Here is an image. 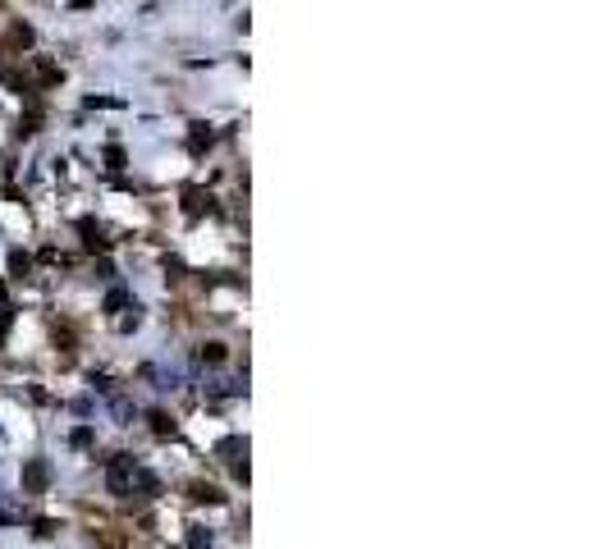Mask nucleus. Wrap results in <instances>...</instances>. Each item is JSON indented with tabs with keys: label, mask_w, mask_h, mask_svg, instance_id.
Segmentation results:
<instances>
[{
	"label": "nucleus",
	"mask_w": 609,
	"mask_h": 549,
	"mask_svg": "<svg viewBox=\"0 0 609 549\" xmlns=\"http://www.w3.org/2000/svg\"><path fill=\"white\" fill-rule=\"evenodd\" d=\"M106 485H110V495H120V499H129V495H156V490H161V481H156L147 467L133 463V458H115V463H110V472H106Z\"/></svg>",
	"instance_id": "nucleus-1"
},
{
	"label": "nucleus",
	"mask_w": 609,
	"mask_h": 549,
	"mask_svg": "<svg viewBox=\"0 0 609 549\" xmlns=\"http://www.w3.org/2000/svg\"><path fill=\"white\" fill-rule=\"evenodd\" d=\"M46 485H51V463H46V458L23 463V495H42Z\"/></svg>",
	"instance_id": "nucleus-2"
},
{
	"label": "nucleus",
	"mask_w": 609,
	"mask_h": 549,
	"mask_svg": "<svg viewBox=\"0 0 609 549\" xmlns=\"http://www.w3.org/2000/svg\"><path fill=\"white\" fill-rule=\"evenodd\" d=\"M220 453L229 458L234 476H239V481H248V440H225V444H220Z\"/></svg>",
	"instance_id": "nucleus-3"
},
{
	"label": "nucleus",
	"mask_w": 609,
	"mask_h": 549,
	"mask_svg": "<svg viewBox=\"0 0 609 549\" xmlns=\"http://www.w3.org/2000/svg\"><path fill=\"white\" fill-rule=\"evenodd\" d=\"M188 549H211V531L207 527H188Z\"/></svg>",
	"instance_id": "nucleus-4"
},
{
	"label": "nucleus",
	"mask_w": 609,
	"mask_h": 549,
	"mask_svg": "<svg viewBox=\"0 0 609 549\" xmlns=\"http://www.w3.org/2000/svg\"><path fill=\"white\" fill-rule=\"evenodd\" d=\"M78 229H83V238H87V248H106V238H101V229L97 225H92V220H83V225H78Z\"/></svg>",
	"instance_id": "nucleus-5"
},
{
	"label": "nucleus",
	"mask_w": 609,
	"mask_h": 549,
	"mask_svg": "<svg viewBox=\"0 0 609 549\" xmlns=\"http://www.w3.org/2000/svg\"><path fill=\"white\" fill-rule=\"evenodd\" d=\"M120 307H129V293H124V289H110V293H106V312H120Z\"/></svg>",
	"instance_id": "nucleus-6"
},
{
	"label": "nucleus",
	"mask_w": 609,
	"mask_h": 549,
	"mask_svg": "<svg viewBox=\"0 0 609 549\" xmlns=\"http://www.w3.org/2000/svg\"><path fill=\"white\" fill-rule=\"evenodd\" d=\"M202 362H225V344H202Z\"/></svg>",
	"instance_id": "nucleus-7"
},
{
	"label": "nucleus",
	"mask_w": 609,
	"mask_h": 549,
	"mask_svg": "<svg viewBox=\"0 0 609 549\" xmlns=\"http://www.w3.org/2000/svg\"><path fill=\"white\" fill-rule=\"evenodd\" d=\"M152 431L156 435H174V421L165 417V412H152Z\"/></svg>",
	"instance_id": "nucleus-8"
},
{
	"label": "nucleus",
	"mask_w": 609,
	"mask_h": 549,
	"mask_svg": "<svg viewBox=\"0 0 609 549\" xmlns=\"http://www.w3.org/2000/svg\"><path fill=\"white\" fill-rule=\"evenodd\" d=\"M193 499L197 504H220V495L211 490V485H193Z\"/></svg>",
	"instance_id": "nucleus-9"
},
{
	"label": "nucleus",
	"mask_w": 609,
	"mask_h": 549,
	"mask_svg": "<svg viewBox=\"0 0 609 549\" xmlns=\"http://www.w3.org/2000/svg\"><path fill=\"white\" fill-rule=\"evenodd\" d=\"M10 270H14V275H28V257H23V252H14V257H10Z\"/></svg>",
	"instance_id": "nucleus-10"
},
{
	"label": "nucleus",
	"mask_w": 609,
	"mask_h": 549,
	"mask_svg": "<svg viewBox=\"0 0 609 549\" xmlns=\"http://www.w3.org/2000/svg\"><path fill=\"white\" fill-rule=\"evenodd\" d=\"M115 417H120V421H129V417H133V408H129V403H124V399H115Z\"/></svg>",
	"instance_id": "nucleus-11"
},
{
	"label": "nucleus",
	"mask_w": 609,
	"mask_h": 549,
	"mask_svg": "<svg viewBox=\"0 0 609 549\" xmlns=\"http://www.w3.org/2000/svg\"><path fill=\"white\" fill-rule=\"evenodd\" d=\"M74 444H78V449H87V444H92V431H87V426H83V431H74Z\"/></svg>",
	"instance_id": "nucleus-12"
}]
</instances>
